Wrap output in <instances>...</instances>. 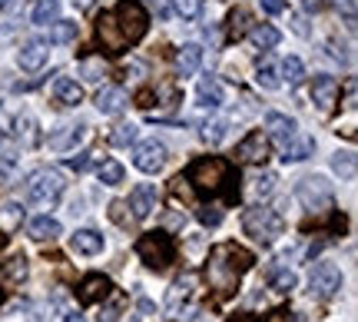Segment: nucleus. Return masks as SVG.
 <instances>
[{"label":"nucleus","instance_id":"47","mask_svg":"<svg viewBox=\"0 0 358 322\" xmlns=\"http://www.w3.org/2000/svg\"><path fill=\"white\" fill-rule=\"evenodd\" d=\"M13 4H17V0H0V13H7V10H13Z\"/></svg>","mask_w":358,"mask_h":322},{"label":"nucleus","instance_id":"21","mask_svg":"<svg viewBox=\"0 0 358 322\" xmlns=\"http://www.w3.org/2000/svg\"><path fill=\"white\" fill-rule=\"evenodd\" d=\"M196 283H199V279H196V272H186V276H179L176 283H173V289H169V296H166V306H169V309L176 312L179 302H186V299L192 296Z\"/></svg>","mask_w":358,"mask_h":322},{"label":"nucleus","instance_id":"30","mask_svg":"<svg viewBox=\"0 0 358 322\" xmlns=\"http://www.w3.org/2000/svg\"><path fill=\"white\" fill-rule=\"evenodd\" d=\"M272 190H275V173H259V176H252L249 180V196L252 200H266V196H272Z\"/></svg>","mask_w":358,"mask_h":322},{"label":"nucleus","instance_id":"49","mask_svg":"<svg viewBox=\"0 0 358 322\" xmlns=\"http://www.w3.org/2000/svg\"><path fill=\"white\" fill-rule=\"evenodd\" d=\"M64 322H87V319H83V316H66Z\"/></svg>","mask_w":358,"mask_h":322},{"label":"nucleus","instance_id":"31","mask_svg":"<svg viewBox=\"0 0 358 322\" xmlns=\"http://www.w3.org/2000/svg\"><path fill=\"white\" fill-rule=\"evenodd\" d=\"M80 34V27L73 20H53L50 24V43H73Z\"/></svg>","mask_w":358,"mask_h":322},{"label":"nucleus","instance_id":"8","mask_svg":"<svg viewBox=\"0 0 358 322\" xmlns=\"http://www.w3.org/2000/svg\"><path fill=\"white\" fill-rule=\"evenodd\" d=\"M308 286H312V293L322 299L335 296L338 289H342V270L335 266V262H315V270H312V276H308Z\"/></svg>","mask_w":358,"mask_h":322},{"label":"nucleus","instance_id":"50","mask_svg":"<svg viewBox=\"0 0 358 322\" xmlns=\"http://www.w3.org/2000/svg\"><path fill=\"white\" fill-rule=\"evenodd\" d=\"M0 143H3V133H0Z\"/></svg>","mask_w":358,"mask_h":322},{"label":"nucleus","instance_id":"41","mask_svg":"<svg viewBox=\"0 0 358 322\" xmlns=\"http://www.w3.org/2000/svg\"><path fill=\"white\" fill-rule=\"evenodd\" d=\"M338 10H345L348 30H355V0H338Z\"/></svg>","mask_w":358,"mask_h":322},{"label":"nucleus","instance_id":"3","mask_svg":"<svg viewBox=\"0 0 358 322\" xmlns=\"http://www.w3.org/2000/svg\"><path fill=\"white\" fill-rule=\"evenodd\" d=\"M113 20L127 43H140V40L146 37V30H150V13H146V7H143L140 0H123V4L116 7Z\"/></svg>","mask_w":358,"mask_h":322},{"label":"nucleus","instance_id":"15","mask_svg":"<svg viewBox=\"0 0 358 322\" xmlns=\"http://www.w3.org/2000/svg\"><path fill=\"white\" fill-rule=\"evenodd\" d=\"M129 104V97L123 87H103L100 93H96V110H100L103 116H116L123 113Z\"/></svg>","mask_w":358,"mask_h":322},{"label":"nucleus","instance_id":"39","mask_svg":"<svg viewBox=\"0 0 358 322\" xmlns=\"http://www.w3.org/2000/svg\"><path fill=\"white\" fill-rule=\"evenodd\" d=\"M173 10L182 20H192V17H199V10H203V0H173Z\"/></svg>","mask_w":358,"mask_h":322},{"label":"nucleus","instance_id":"11","mask_svg":"<svg viewBox=\"0 0 358 322\" xmlns=\"http://www.w3.org/2000/svg\"><path fill=\"white\" fill-rule=\"evenodd\" d=\"M83 136H87V127H83V123H64L60 130L50 133V150L70 153V150H77L80 143H83Z\"/></svg>","mask_w":358,"mask_h":322},{"label":"nucleus","instance_id":"35","mask_svg":"<svg viewBox=\"0 0 358 322\" xmlns=\"http://www.w3.org/2000/svg\"><path fill=\"white\" fill-rule=\"evenodd\" d=\"M282 74H285V80H289L292 87H299V83L306 80V64H302L299 57H285V64H282Z\"/></svg>","mask_w":358,"mask_h":322},{"label":"nucleus","instance_id":"44","mask_svg":"<svg viewBox=\"0 0 358 322\" xmlns=\"http://www.w3.org/2000/svg\"><path fill=\"white\" fill-rule=\"evenodd\" d=\"M325 4H329V0H302V7H306L308 13H319V10H325Z\"/></svg>","mask_w":358,"mask_h":322},{"label":"nucleus","instance_id":"2","mask_svg":"<svg viewBox=\"0 0 358 322\" xmlns=\"http://www.w3.org/2000/svg\"><path fill=\"white\" fill-rule=\"evenodd\" d=\"M186 180H189L196 190H209V193H216V190H222V183L232 180V167L222 160V156H203V160L189 163Z\"/></svg>","mask_w":358,"mask_h":322},{"label":"nucleus","instance_id":"9","mask_svg":"<svg viewBox=\"0 0 358 322\" xmlns=\"http://www.w3.org/2000/svg\"><path fill=\"white\" fill-rule=\"evenodd\" d=\"M133 167L140 169V173H159V169L166 167V146L159 140L136 143V150H133Z\"/></svg>","mask_w":358,"mask_h":322},{"label":"nucleus","instance_id":"36","mask_svg":"<svg viewBox=\"0 0 358 322\" xmlns=\"http://www.w3.org/2000/svg\"><path fill=\"white\" fill-rule=\"evenodd\" d=\"M256 83L262 87V90H279V87H282L279 70H275L272 64H262V66H259V74H256Z\"/></svg>","mask_w":358,"mask_h":322},{"label":"nucleus","instance_id":"25","mask_svg":"<svg viewBox=\"0 0 358 322\" xmlns=\"http://www.w3.org/2000/svg\"><path fill=\"white\" fill-rule=\"evenodd\" d=\"M100 37L110 50H120V47L127 43L123 34H120V27H116V20H113V13H100Z\"/></svg>","mask_w":358,"mask_h":322},{"label":"nucleus","instance_id":"42","mask_svg":"<svg viewBox=\"0 0 358 322\" xmlns=\"http://www.w3.org/2000/svg\"><path fill=\"white\" fill-rule=\"evenodd\" d=\"M100 322H120V306H103Z\"/></svg>","mask_w":358,"mask_h":322},{"label":"nucleus","instance_id":"48","mask_svg":"<svg viewBox=\"0 0 358 322\" xmlns=\"http://www.w3.org/2000/svg\"><path fill=\"white\" fill-rule=\"evenodd\" d=\"M153 7H156V13H163L166 10V0H153Z\"/></svg>","mask_w":358,"mask_h":322},{"label":"nucleus","instance_id":"24","mask_svg":"<svg viewBox=\"0 0 358 322\" xmlns=\"http://www.w3.org/2000/svg\"><path fill=\"white\" fill-rule=\"evenodd\" d=\"M27 232L43 243V239H57V236L64 232V226H60V219H53V216H37V219H30Z\"/></svg>","mask_w":358,"mask_h":322},{"label":"nucleus","instance_id":"17","mask_svg":"<svg viewBox=\"0 0 358 322\" xmlns=\"http://www.w3.org/2000/svg\"><path fill=\"white\" fill-rule=\"evenodd\" d=\"M266 130H268V136H272V140H279L282 146H285V143L295 136L299 123H295L292 116H285V113H266Z\"/></svg>","mask_w":358,"mask_h":322},{"label":"nucleus","instance_id":"23","mask_svg":"<svg viewBox=\"0 0 358 322\" xmlns=\"http://www.w3.org/2000/svg\"><path fill=\"white\" fill-rule=\"evenodd\" d=\"M106 293H110V279L100 276V272H93V276H87V279L80 283V302H96V299H103Z\"/></svg>","mask_w":358,"mask_h":322},{"label":"nucleus","instance_id":"19","mask_svg":"<svg viewBox=\"0 0 358 322\" xmlns=\"http://www.w3.org/2000/svg\"><path fill=\"white\" fill-rule=\"evenodd\" d=\"M199 66H203V47L199 43H182L176 53V70L182 77H192Z\"/></svg>","mask_w":358,"mask_h":322},{"label":"nucleus","instance_id":"38","mask_svg":"<svg viewBox=\"0 0 358 322\" xmlns=\"http://www.w3.org/2000/svg\"><path fill=\"white\" fill-rule=\"evenodd\" d=\"M203 136H206V143H222L229 136V120H213V123H206Z\"/></svg>","mask_w":358,"mask_h":322},{"label":"nucleus","instance_id":"33","mask_svg":"<svg viewBox=\"0 0 358 322\" xmlns=\"http://www.w3.org/2000/svg\"><path fill=\"white\" fill-rule=\"evenodd\" d=\"M295 283H299V276H295L292 270H275L272 276H268V286L279 293V296H285V293H292Z\"/></svg>","mask_w":358,"mask_h":322},{"label":"nucleus","instance_id":"12","mask_svg":"<svg viewBox=\"0 0 358 322\" xmlns=\"http://www.w3.org/2000/svg\"><path fill=\"white\" fill-rule=\"evenodd\" d=\"M266 156H268V140H266V133H259V130H252L236 146V160H243V163H266Z\"/></svg>","mask_w":358,"mask_h":322},{"label":"nucleus","instance_id":"18","mask_svg":"<svg viewBox=\"0 0 358 322\" xmlns=\"http://www.w3.org/2000/svg\"><path fill=\"white\" fill-rule=\"evenodd\" d=\"M53 97L64 106H80L83 104V87L73 77H57L53 80Z\"/></svg>","mask_w":358,"mask_h":322},{"label":"nucleus","instance_id":"7","mask_svg":"<svg viewBox=\"0 0 358 322\" xmlns=\"http://www.w3.org/2000/svg\"><path fill=\"white\" fill-rule=\"evenodd\" d=\"M282 226H285L282 216L268 206H256V209L245 213V232L256 236L259 243H272L275 236H282Z\"/></svg>","mask_w":358,"mask_h":322},{"label":"nucleus","instance_id":"29","mask_svg":"<svg viewBox=\"0 0 358 322\" xmlns=\"http://www.w3.org/2000/svg\"><path fill=\"white\" fill-rule=\"evenodd\" d=\"M332 169L342 180H355V169H358L355 153H352V150H338V153L332 156Z\"/></svg>","mask_w":358,"mask_h":322},{"label":"nucleus","instance_id":"27","mask_svg":"<svg viewBox=\"0 0 358 322\" xmlns=\"http://www.w3.org/2000/svg\"><path fill=\"white\" fill-rule=\"evenodd\" d=\"M57 17H60V0H40L34 13H30V20L37 27H50Z\"/></svg>","mask_w":358,"mask_h":322},{"label":"nucleus","instance_id":"22","mask_svg":"<svg viewBox=\"0 0 358 322\" xmlns=\"http://www.w3.org/2000/svg\"><path fill=\"white\" fill-rule=\"evenodd\" d=\"M199 104L209 106V110H219V106L226 104V90H222L219 80H213V77L199 80Z\"/></svg>","mask_w":358,"mask_h":322},{"label":"nucleus","instance_id":"40","mask_svg":"<svg viewBox=\"0 0 358 322\" xmlns=\"http://www.w3.org/2000/svg\"><path fill=\"white\" fill-rule=\"evenodd\" d=\"M199 223H203V226H219V223H222V206H219V203L199 206Z\"/></svg>","mask_w":358,"mask_h":322},{"label":"nucleus","instance_id":"14","mask_svg":"<svg viewBox=\"0 0 358 322\" xmlns=\"http://www.w3.org/2000/svg\"><path fill=\"white\" fill-rule=\"evenodd\" d=\"M47 60H50V50H47V43H43V40H27L24 50L17 53V64H20V70H27V74L40 70Z\"/></svg>","mask_w":358,"mask_h":322},{"label":"nucleus","instance_id":"13","mask_svg":"<svg viewBox=\"0 0 358 322\" xmlns=\"http://www.w3.org/2000/svg\"><path fill=\"white\" fill-rule=\"evenodd\" d=\"M156 203H159V193H156V186H150V183H140V186L129 193V209H133V216L136 219L150 216V213L156 209Z\"/></svg>","mask_w":358,"mask_h":322},{"label":"nucleus","instance_id":"43","mask_svg":"<svg viewBox=\"0 0 358 322\" xmlns=\"http://www.w3.org/2000/svg\"><path fill=\"white\" fill-rule=\"evenodd\" d=\"M262 10L266 13H282L285 10V0H262Z\"/></svg>","mask_w":358,"mask_h":322},{"label":"nucleus","instance_id":"4","mask_svg":"<svg viewBox=\"0 0 358 322\" xmlns=\"http://www.w3.org/2000/svg\"><path fill=\"white\" fill-rule=\"evenodd\" d=\"M64 186L66 183L57 169H37V173L30 176V183H27V200L43 209H50V206H57V200L64 196Z\"/></svg>","mask_w":358,"mask_h":322},{"label":"nucleus","instance_id":"20","mask_svg":"<svg viewBox=\"0 0 358 322\" xmlns=\"http://www.w3.org/2000/svg\"><path fill=\"white\" fill-rule=\"evenodd\" d=\"M312 153H315V140H308V136L299 140V133L282 146V160H285V163H302V160H308Z\"/></svg>","mask_w":358,"mask_h":322},{"label":"nucleus","instance_id":"32","mask_svg":"<svg viewBox=\"0 0 358 322\" xmlns=\"http://www.w3.org/2000/svg\"><path fill=\"white\" fill-rule=\"evenodd\" d=\"M103 74H106L103 57H87V60H80V77L87 80V83H100Z\"/></svg>","mask_w":358,"mask_h":322},{"label":"nucleus","instance_id":"6","mask_svg":"<svg viewBox=\"0 0 358 322\" xmlns=\"http://www.w3.org/2000/svg\"><path fill=\"white\" fill-rule=\"evenodd\" d=\"M295 200L308 209V213H322V209L332 206V186L325 176H306V180H299L295 186Z\"/></svg>","mask_w":358,"mask_h":322},{"label":"nucleus","instance_id":"46","mask_svg":"<svg viewBox=\"0 0 358 322\" xmlns=\"http://www.w3.org/2000/svg\"><path fill=\"white\" fill-rule=\"evenodd\" d=\"M87 156H90V153H80V160H70V167L77 169V173H83V169L90 167V160H87Z\"/></svg>","mask_w":358,"mask_h":322},{"label":"nucleus","instance_id":"5","mask_svg":"<svg viewBox=\"0 0 358 322\" xmlns=\"http://www.w3.org/2000/svg\"><path fill=\"white\" fill-rule=\"evenodd\" d=\"M136 256L150 266V270H166L173 256H176V246L169 239L166 232H146L140 236V243H136Z\"/></svg>","mask_w":358,"mask_h":322},{"label":"nucleus","instance_id":"26","mask_svg":"<svg viewBox=\"0 0 358 322\" xmlns=\"http://www.w3.org/2000/svg\"><path fill=\"white\" fill-rule=\"evenodd\" d=\"M17 226H24V206L13 203V200H7V203L0 206V230L13 232Z\"/></svg>","mask_w":358,"mask_h":322},{"label":"nucleus","instance_id":"28","mask_svg":"<svg viewBox=\"0 0 358 322\" xmlns=\"http://www.w3.org/2000/svg\"><path fill=\"white\" fill-rule=\"evenodd\" d=\"M249 40H252V47H259V50H272V47H279L282 34L275 30V27L262 24V27H256V30L249 34Z\"/></svg>","mask_w":358,"mask_h":322},{"label":"nucleus","instance_id":"37","mask_svg":"<svg viewBox=\"0 0 358 322\" xmlns=\"http://www.w3.org/2000/svg\"><path fill=\"white\" fill-rule=\"evenodd\" d=\"M136 136H140V130L133 127V123H123V127H116L113 133H110V143H113V146H133Z\"/></svg>","mask_w":358,"mask_h":322},{"label":"nucleus","instance_id":"34","mask_svg":"<svg viewBox=\"0 0 358 322\" xmlns=\"http://www.w3.org/2000/svg\"><path fill=\"white\" fill-rule=\"evenodd\" d=\"M123 173H127V169L120 167L116 160H106L100 167V183L103 186H120V183H123Z\"/></svg>","mask_w":358,"mask_h":322},{"label":"nucleus","instance_id":"45","mask_svg":"<svg viewBox=\"0 0 358 322\" xmlns=\"http://www.w3.org/2000/svg\"><path fill=\"white\" fill-rule=\"evenodd\" d=\"M292 30L299 34V37H308V27H306V20H302V17H292Z\"/></svg>","mask_w":358,"mask_h":322},{"label":"nucleus","instance_id":"16","mask_svg":"<svg viewBox=\"0 0 358 322\" xmlns=\"http://www.w3.org/2000/svg\"><path fill=\"white\" fill-rule=\"evenodd\" d=\"M103 236L96 230H77L73 236H70V249L73 253H80V256H96V253H103Z\"/></svg>","mask_w":358,"mask_h":322},{"label":"nucleus","instance_id":"1","mask_svg":"<svg viewBox=\"0 0 358 322\" xmlns=\"http://www.w3.org/2000/svg\"><path fill=\"white\" fill-rule=\"evenodd\" d=\"M249 266H252V256L245 253L243 246L222 243V246H216L213 256H209V279L226 293V289H232V286L239 283V276H243Z\"/></svg>","mask_w":358,"mask_h":322},{"label":"nucleus","instance_id":"10","mask_svg":"<svg viewBox=\"0 0 358 322\" xmlns=\"http://www.w3.org/2000/svg\"><path fill=\"white\" fill-rule=\"evenodd\" d=\"M312 100L319 104L322 113H332L335 104H338V80L329 77V74H319L312 80Z\"/></svg>","mask_w":358,"mask_h":322}]
</instances>
